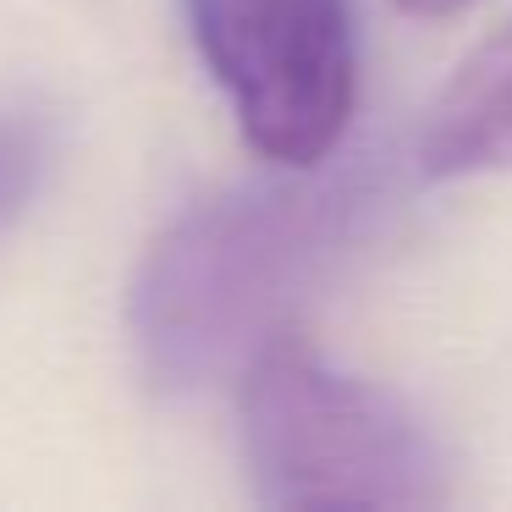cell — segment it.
Listing matches in <instances>:
<instances>
[{"mask_svg": "<svg viewBox=\"0 0 512 512\" xmlns=\"http://www.w3.org/2000/svg\"><path fill=\"white\" fill-rule=\"evenodd\" d=\"M375 177L347 166L287 171L281 182H243L182 210L133 281L127 325L144 380L160 397H193L237 375L331 259L358 237Z\"/></svg>", "mask_w": 512, "mask_h": 512, "instance_id": "obj_1", "label": "cell"}, {"mask_svg": "<svg viewBox=\"0 0 512 512\" xmlns=\"http://www.w3.org/2000/svg\"><path fill=\"white\" fill-rule=\"evenodd\" d=\"M243 474L259 507H446L452 463L424 419L375 380L276 331L237 369Z\"/></svg>", "mask_w": 512, "mask_h": 512, "instance_id": "obj_2", "label": "cell"}, {"mask_svg": "<svg viewBox=\"0 0 512 512\" xmlns=\"http://www.w3.org/2000/svg\"><path fill=\"white\" fill-rule=\"evenodd\" d=\"M237 133L281 171L325 166L358 105L353 0H182Z\"/></svg>", "mask_w": 512, "mask_h": 512, "instance_id": "obj_3", "label": "cell"}, {"mask_svg": "<svg viewBox=\"0 0 512 512\" xmlns=\"http://www.w3.org/2000/svg\"><path fill=\"white\" fill-rule=\"evenodd\" d=\"M424 177H501L512 171V17L485 34L430 105L419 133Z\"/></svg>", "mask_w": 512, "mask_h": 512, "instance_id": "obj_4", "label": "cell"}, {"mask_svg": "<svg viewBox=\"0 0 512 512\" xmlns=\"http://www.w3.org/2000/svg\"><path fill=\"white\" fill-rule=\"evenodd\" d=\"M50 160H56V133L45 116L28 105H0V226L28 210Z\"/></svg>", "mask_w": 512, "mask_h": 512, "instance_id": "obj_5", "label": "cell"}, {"mask_svg": "<svg viewBox=\"0 0 512 512\" xmlns=\"http://www.w3.org/2000/svg\"><path fill=\"white\" fill-rule=\"evenodd\" d=\"M397 12H408V17H457L463 6H474V0H391Z\"/></svg>", "mask_w": 512, "mask_h": 512, "instance_id": "obj_6", "label": "cell"}]
</instances>
